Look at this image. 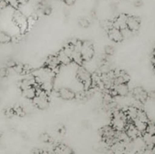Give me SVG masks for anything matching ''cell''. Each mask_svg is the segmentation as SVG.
<instances>
[{
  "label": "cell",
  "instance_id": "obj_10",
  "mask_svg": "<svg viewBox=\"0 0 155 154\" xmlns=\"http://www.w3.org/2000/svg\"><path fill=\"white\" fill-rule=\"evenodd\" d=\"M133 96L136 101L140 103L145 102L148 98V93L142 88L136 87L133 91Z\"/></svg>",
  "mask_w": 155,
  "mask_h": 154
},
{
  "label": "cell",
  "instance_id": "obj_22",
  "mask_svg": "<svg viewBox=\"0 0 155 154\" xmlns=\"http://www.w3.org/2000/svg\"><path fill=\"white\" fill-rule=\"evenodd\" d=\"M78 24L82 28H88V27L90 26V22H89V21L85 18H80L78 21Z\"/></svg>",
  "mask_w": 155,
  "mask_h": 154
},
{
  "label": "cell",
  "instance_id": "obj_23",
  "mask_svg": "<svg viewBox=\"0 0 155 154\" xmlns=\"http://www.w3.org/2000/svg\"><path fill=\"white\" fill-rule=\"evenodd\" d=\"M145 132L148 133V134H155V125L154 124L148 122V125H147V127H146V130H145Z\"/></svg>",
  "mask_w": 155,
  "mask_h": 154
},
{
  "label": "cell",
  "instance_id": "obj_8",
  "mask_svg": "<svg viewBox=\"0 0 155 154\" xmlns=\"http://www.w3.org/2000/svg\"><path fill=\"white\" fill-rule=\"evenodd\" d=\"M58 95L59 98L64 101H71L76 98V93L72 90L67 87L60 88L58 91Z\"/></svg>",
  "mask_w": 155,
  "mask_h": 154
},
{
  "label": "cell",
  "instance_id": "obj_20",
  "mask_svg": "<svg viewBox=\"0 0 155 154\" xmlns=\"http://www.w3.org/2000/svg\"><path fill=\"white\" fill-rule=\"evenodd\" d=\"M12 36L6 32L0 30V44H8L12 42Z\"/></svg>",
  "mask_w": 155,
  "mask_h": 154
},
{
  "label": "cell",
  "instance_id": "obj_31",
  "mask_svg": "<svg viewBox=\"0 0 155 154\" xmlns=\"http://www.w3.org/2000/svg\"><path fill=\"white\" fill-rule=\"evenodd\" d=\"M134 5L136 7H141L142 5V2L141 0H136L134 2Z\"/></svg>",
  "mask_w": 155,
  "mask_h": 154
},
{
  "label": "cell",
  "instance_id": "obj_15",
  "mask_svg": "<svg viewBox=\"0 0 155 154\" xmlns=\"http://www.w3.org/2000/svg\"><path fill=\"white\" fill-rule=\"evenodd\" d=\"M127 16L125 14H121L116 18L113 23V27L120 30H124L127 28Z\"/></svg>",
  "mask_w": 155,
  "mask_h": 154
},
{
  "label": "cell",
  "instance_id": "obj_18",
  "mask_svg": "<svg viewBox=\"0 0 155 154\" xmlns=\"http://www.w3.org/2000/svg\"><path fill=\"white\" fill-rule=\"evenodd\" d=\"M139 109L136 107H130L126 110L125 113L128 117L129 120H131L133 122L134 119H136L138 113H139Z\"/></svg>",
  "mask_w": 155,
  "mask_h": 154
},
{
  "label": "cell",
  "instance_id": "obj_27",
  "mask_svg": "<svg viewBox=\"0 0 155 154\" xmlns=\"http://www.w3.org/2000/svg\"><path fill=\"white\" fill-rule=\"evenodd\" d=\"M5 114L6 116L11 118L13 116H15V110H14V108H7L5 111Z\"/></svg>",
  "mask_w": 155,
  "mask_h": 154
},
{
  "label": "cell",
  "instance_id": "obj_1",
  "mask_svg": "<svg viewBox=\"0 0 155 154\" xmlns=\"http://www.w3.org/2000/svg\"><path fill=\"white\" fill-rule=\"evenodd\" d=\"M54 72L47 67H43L35 71L34 79L36 85L43 90H51L53 87V79H54Z\"/></svg>",
  "mask_w": 155,
  "mask_h": 154
},
{
  "label": "cell",
  "instance_id": "obj_17",
  "mask_svg": "<svg viewBox=\"0 0 155 154\" xmlns=\"http://www.w3.org/2000/svg\"><path fill=\"white\" fill-rule=\"evenodd\" d=\"M54 154H74L69 146L64 144H59L54 148Z\"/></svg>",
  "mask_w": 155,
  "mask_h": 154
},
{
  "label": "cell",
  "instance_id": "obj_25",
  "mask_svg": "<svg viewBox=\"0 0 155 154\" xmlns=\"http://www.w3.org/2000/svg\"><path fill=\"white\" fill-rule=\"evenodd\" d=\"M104 53L107 54V56H111L113 55L114 53V48L111 45H107V46L104 48Z\"/></svg>",
  "mask_w": 155,
  "mask_h": 154
},
{
  "label": "cell",
  "instance_id": "obj_6",
  "mask_svg": "<svg viewBox=\"0 0 155 154\" xmlns=\"http://www.w3.org/2000/svg\"><path fill=\"white\" fill-rule=\"evenodd\" d=\"M80 54L84 62H88L92 60L95 55V48L92 43H91L90 42H82Z\"/></svg>",
  "mask_w": 155,
  "mask_h": 154
},
{
  "label": "cell",
  "instance_id": "obj_33",
  "mask_svg": "<svg viewBox=\"0 0 155 154\" xmlns=\"http://www.w3.org/2000/svg\"><path fill=\"white\" fill-rule=\"evenodd\" d=\"M39 154H49L48 153L47 151H45V150H40V152H39Z\"/></svg>",
  "mask_w": 155,
  "mask_h": 154
},
{
  "label": "cell",
  "instance_id": "obj_16",
  "mask_svg": "<svg viewBox=\"0 0 155 154\" xmlns=\"http://www.w3.org/2000/svg\"><path fill=\"white\" fill-rule=\"evenodd\" d=\"M30 86V87L24 88L22 90V94L24 97L27 99L33 100L35 98L36 94V86Z\"/></svg>",
  "mask_w": 155,
  "mask_h": 154
},
{
  "label": "cell",
  "instance_id": "obj_30",
  "mask_svg": "<svg viewBox=\"0 0 155 154\" xmlns=\"http://www.w3.org/2000/svg\"><path fill=\"white\" fill-rule=\"evenodd\" d=\"M62 1L64 2L65 5H67L68 6L73 5L76 2V0H62Z\"/></svg>",
  "mask_w": 155,
  "mask_h": 154
},
{
  "label": "cell",
  "instance_id": "obj_21",
  "mask_svg": "<svg viewBox=\"0 0 155 154\" xmlns=\"http://www.w3.org/2000/svg\"><path fill=\"white\" fill-rule=\"evenodd\" d=\"M136 119H139V120L143 121V122H148V116H147L146 113H145L144 111H142V110H140V109L139 110V113H138Z\"/></svg>",
  "mask_w": 155,
  "mask_h": 154
},
{
  "label": "cell",
  "instance_id": "obj_29",
  "mask_svg": "<svg viewBox=\"0 0 155 154\" xmlns=\"http://www.w3.org/2000/svg\"><path fill=\"white\" fill-rule=\"evenodd\" d=\"M8 75V69L6 68H1L0 69V77H5Z\"/></svg>",
  "mask_w": 155,
  "mask_h": 154
},
{
  "label": "cell",
  "instance_id": "obj_4",
  "mask_svg": "<svg viewBox=\"0 0 155 154\" xmlns=\"http://www.w3.org/2000/svg\"><path fill=\"white\" fill-rule=\"evenodd\" d=\"M35 107L40 110H45L48 108L49 105V98L46 91L43 90L37 85L36 87V94L35 98L33 99Z\"/></svg>",
  "mask_w": 155,
  "mask_h": 154
},
{
  "label": "cell",
  "instance_id": "obj_26",
  "mask_svg": "<svg viewBox=\"0 0 155 154\" xmlns=\"http://www.w3.org/2000/svg\"><path fill=\"white\" fill-rule=\"evenodd\" d=\"M40 140L43 143H49L51 140V137L47 133H43L40 135Z\"/></svg>",
  "mask_w": 155,
  "mask_h": 154
},
{
  "label": "cell",
  "instance_id": "obj_19",
  "mask_svg": "<svg viewBox=\"0 0 155 154\" xmlns=\"http://www.w3.org/2000/svg\"><path fill=\"white\" fill-rule=\"evenodd\" d=\"M132 122H133V125H135V127L137 128V130L139 131V133H140V134H142V133L145 132L147 125H148V122H143V121L139 120V119H136L135 120H133Z\"/></svg>",
  "mask_w": 155,
  "mask_h": 154
},
{
  "label": "cell",
  "instance_id": "obj_11",
  "mask_svg": "<svg viewBox=\"0 0 155 154\" xmlns=\"http://www.w3.org/2000/svg\"><path fill=\"white\" fill-rule=\"evenodd\" d=\"M61 63L59 62L56 55H50L47 57L45 60V67L48 68L49 69L52 70L53 72L58 69L60 66Z\"/></svg>",
  "mask_w": 155,
  "mask_h": 154
},
{
  "label": "cell",
  "instance_id": "obj_2",
  "mask_svg": "<svg viewBox=\"0 0 155 154\" xmlns=\"http://www.w3.org/2000/svg\"><path fill=\"white\" fill-rule=\"evenodd\" d=\"M129 119L126 114L125 111L116 110L112 114L111 125L110 126L114 130L118 131H125L129 122Z\"/></svg>",
  "mask_w": 155,
  "mask_h": 154
},
{
  "label": "cell",
  "instance_id": "obj_9",
  "mask_svg": "<svg viewBox=\"0 0 155 154\" xmlns=\"http://www.w3.org/2000/svg\"><path fill=\"white\" fill-rule=\"evenodd\" d=\"M140 20L134 16H127V28L133 33H136L140 28Z\"/></svg>",
  "mask_w": 155,
  "mask_h": 154
},
{
  "label": "cell",
  "instance_id": "obj_28",
  "mask_svg": "<svg viewBox=\"0 0 155 154\" xmlns=\"http://www.w3.org/2000/svg\"><path fill=\"white\" fill-rule=\"evenodd\" d=\"M8 6V4L6 0H0V11L5 9Z\"/></svg>",
  "mask_w": 155,
  "mask_h": 154
},
{
  "label": "cell",
  "instance_id": "obj_5",
  "mask_svg": "<svg viewBox=\"0 0 155 154\" xmlns=\"http://www.w3.org/2000/svg\"><path fill=\"white\" fill-rule=\"evenodd\" d=\"M12 17H13L12 18L13 22L19 29L21 34H24L28 30V22H27V17L23 14L19 10H15Z\"/></svg>",
  "mask_w": 155,
  "mask_h": 154
},
{
  "label": "cell",
  "instance_id": "obj_24",
  "mask_svg": "<svg viewBox=\"0 0 155 154\" xmlns=\"http://www.w3.org/2000/svg\"><path fill=\"white\" fill-rule=\"evenodd\" d=\"M6 1H7L8 5H10L13 8H15L16 10L20 7V3L18 0H6Z\"/></svg>",
  "mask_w": 155,
  "mask_h": 154
},
{
  "label": "cell",
  "instance_id": "obj_14",
  "mask_svg": "<svg viewBox=\"0 0 155 154\" xmlns=\"http://www.w3.org/2000/svg\"><path fill=\"white\" fill-rule=\"evenodd\" d=\"M56 56H57L61 65L67 66V65H70V63H72V60H71V58L70 57V56L68 55L63 49L59 51V52L58 53Z\"/></svg>",
  "mask_w": 155,
  "mask_h": 154
},
{
  "label": "cell",
  "instance_id": "obj_7",
  "mask_svg": "<svg viewBox=\"0 0 155 154\" xmlns=\"http://www.w3.org/2000/svg\"><path fill=\"white\" fill-rule=\"evenodd\" d=\"M107 36L110 40L113 41L115 43L121 42L124 39L121 30L114 27L107 30Z\"/></svg>",
  "mask_w": 155,
  "mask_h": 154
},
{
  "label": "cell",
  "instance_id": "obj_12",
  "mask_svg": "<svg viewBox=\"0 0 155 154\" xmlns=\"http://www.w3.org/2000/svg\"><path fill=\"white\" fill-rule=\"evenodd\" d=\"M125 131L126 134H127V136L128 137V138L132 140L136 139L137 137H139V135H140V133L138 131L137 128L135 127V125H133V122H132V123H129L128 125H127V128H126L125 131Z\"/></svg>",
  "mask_w": 155,
  "mask_h": 154
},
{
  "label": "cell",
  "instance_id": "obj_3",
  "mask_svg": "<svg viewBox=\"0 0 155 154\" xmlns=\"http://www.w3.org/2000/svg\"><path fill=\"white\" fill-rule=\"evenodd\" d=\"M76 76L86 90L92 87V74L83 66H79L76 71Z\"/></svg>",
  "mask_w": 155,
  "mask_h": 154
},
{
  "label": "cell",
  "instance_id": "obj_13",
  "mask_svg": "<svg viewBox=\"0 0 155 154\" xmlns=\"http://www.w3.org/2000/svg\"><path fill=\"white\" fill-rule=\"evenodd\" d=\"M142 140L145 143V146L148 149H152L155 146V134H151L146 132L143 133Z\"/></svg>",
  "mask_w": 155,
  "mask_h": 154
},
{
  "label": "cell",
  "instance_id": "obj_32",
  "mask_svg": "<svg viewBox=\"0 0 155 154\" xmlns=\"http://www.w3.org/2000/svg\"><path fill=\"white\" fill-rule=\"evenodd\" d=\"M29 1H30V0H18V2H19L20 3V5H21L27 4Z\"/></svg>",
  "mask_w": 155,
  "mask_h": 154
}]
</instances>
